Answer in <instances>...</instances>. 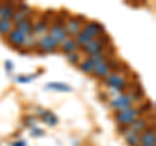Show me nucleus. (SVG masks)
<instances>
[{
  "label": "nucleus",
  "instance_id": "obj_4",
  "mask_svg": "<svg viewBox=\"0 0 156 146\" xmlns=\"http://www.w3.org/2000/svg\"><path fill=\"white\" fill-rule=\"evenodd\" d=\"M82 31L86 33L91 39H94V37L99 35V34H103L104 27L101 26L100 24H98V22H90V24H87V25L85 26V29Z\"/></svg>",
  "mask_w": 156,
  "mask_h": 146
},
{
  "label": "nucleus",
  "instance_id": "obj_16",
  "mask_svg": "<svg viewBox=\"0 0 156 146\" xmlns=\"http://www.w3.org/2000/svg\"><path fill=\"white\" fill-rule=\"evenodd\" d=\"M13 14H14V11L9 5L0 7V17H2L3 20H9V18L13 17Z\"/></svg>",
  "mask_w": 156,
  "mask_h": 146
},
{
  "label": "nucleus",
  "instance_id": "obj_19",
  "mask_svg": "<svg viewBox=\"0 0 156 146\" xmlns=\"http://www.w3.org/2000/svg\"><path fill=\"white\" fill-rule=\"evenodd\" d=\"M94 67H95L94 61H92L91 59H87V60H85L83 63L80 64V69L82 72H85V73H92L94 72Z\"/></svg>",
  "mask_w": 156,
  "mask_h": 146
},
{
  "label": "nucleus",
  "instance_id": "obj_15",
  "mask_svg": "<svg viewBox=\"0 0 156 146\" xmlns=\"http://www.w3.org/2000/svg\"><path fill=\"white\" fill-rule=\"evenodd\" d=\"M77 48V43L76 41H73V39H65L64 42L61 43V50L66 52V53H72V52H74V50Z\"/></svg>",
  "mask_w": 156,
  "mask_h": 146
},
{
  "label": "nucleus",
  "instance_id": "obj_5",
  "mask_svg": "<svg viewBox=\"0 0 156 146\" xmlns=\"http://www.w3.org/2000/svg\"><path fill=\"white\" fill-rule=\"evenodd\" d=\"M8 39L13 46H16L17 48L21 47V46H25V43H26V37L23 35L21 31H18L17 29L16 30H12L11 33H9Z\"/></svg>",
  "mask_w": 156,
  "mask_h": 146
},
{
  "label": "nucleus",
  "instance_id": "obj_21",
  "mask_svg": "<svg viewBox=\"0 0 156 146\" xmlns=\"http://www.w3.org/2000/svg\"><path fill=\"white\" fill-rule=\"evenodd\" d=\"M43 121H46L48 125L52 126V125H55L57 123V118L51 112H46L44 115H43Z\"/></svg>",
  "mask_w": 156,
  "mask_h": 146
},
{
  "label": "nucleus",
  "instance_id": "obj_11",
  "mask_svg": "<svg viewBox=\"0 0 156 146\" xmlns=\"http://www.w3.org/2000/svg\"><path fill=\"white\" fill-rule=\"evenodd\" d=\"M46 89L57 90V91H70L72 87L68 84H62V82H50V84H47Z\"/></svg>",
  "mask_w": 156,
  "mask_h": 146
},
{
  "label": "nucleus",
  "instance_id": "obj_18",
  "mask_svg": "<svg viewBox=\"0 0 156 146\" xmlns=\"http://www.w3.org/2000/svg\"><path fill=\"white\" fill-rule=\"evenodd\" d=\"M91 41H92L91 38L87 35L86 33H83V31H80V33L77 34V41H76L77 45H80V46H83V47H85L86 45H89Z\"/></svg>",
  "mask_w": 156,
  "mask_h": 146
},
{
  "label": "nucleus",
  "instance_id": "obj_7",
  "mask_svg": "<svg viewBox=\"0 0 156 146\" xmlns=\"http://www.w3.org/2000/svg\"><path fill=\"white\" fill-rule=\"evenodd\" d=\"M50 37L53 38L57 43H60V42H64L66 39V33L65 30L62 29V26L60 25H57V24H55L52 27H51V30H50Z\"/></svg>",
  "mask_w": 156,
  "mask_h": 146
},
{
  "label": "nucleus",
  "instance_id": "obj_6",
  "mask_svg": "<svg viewBox=\"0 0 156 146\" xmlns=\"http://www.w3.org/2000/svg\"><path fill=\"white\" fill-rule=\"evenodd\" d=\"M57 45H58V43L53 39V38H51L50 35H44L41 41L38 42L39 48H41L42 51H47V52L48 51H53L57 47Z\"/></svg>",
  "mask_w": 156,
  "mask_h": 146
},
{
  "label": "nucleus",
  "instance_id": "obj_13",
  "mask_svg": "<svg viewBox=\"0 0 156 146\" xmlns=\"http://www.w3.org/2000/svg\"><path fill=\"white\" fill-rule=\"evenodd\" d=\"M85 50L90 53V55H94V53H99V51L101 50V42L100 41H94L92 39L89 45L85 46Z\"/></svg>",
  "mask_w": 156,
  "mask_h": 146
},
{
  "label": "nucleus",
  "instance_id": "obj_24",
  "mask_svg": "<svg viewBox=\"0 0 156 146\" xmlns=\"http://www.w3.org/2000/svg\"><path fill=\"white\" fill-rule=\"evenodd\" d=\"M35 76H38V75H34V76H31V77H18L17 81H18V82H30Z\"/></svg>",
  "mask_w": 156,
  "mask_h": 146
},
{
  "label": "nucleus",
  "instance_id": "obj_25",
  "mask_svg": "<svg viewBox=\"0 0 156 146\" xmlns=\"http://www.w3.org/2000/svg\"><path fill=\"white\" fill-rule=\"evenodd\" d=\"M31 134H33V136H35V134H37V136H43V134H44V130H43V129H38V128H37V129L34 128L33 132H31Z\"/></svg>",
  "mask_w": 156,
  "mask_h": 146
},
{
  "label": "nucleus",
  "instance_id": "obj_10",
  "mask_svg": "<svg viewBox=\"0 0 156 146\" xmlns=\"http://www.w3.org/2000/svg\"><path fill=\"white\" fill-rule=\"evenodd\" d=\"M94 73L96 77H105L109 73V64H107L105 61L96 63L94 67Z\"/></svg>",
  "mask_w": 156,
  "mask_h": 146
},
{
  "label": "nucleus",
  "instance_id": "obj_27",
  "mask_svg": "<svg viewBox=\"0 0 156 146\" xmlns=\"http://www.w3.org/2000/svg\"><path fill=\"white\" fill-rule=\"evenodd\" d=\"M12 146H26V142L25 141H17V142H14Z\"/></svg>",
  "mask_w": 156,
  "mask_h": 146
},
{
  "label": "nucleus",
  "instance_id": "obj_28",
  "mask_svg": "<svg viewBox=\"0 0 156 146\" xmlns=\"http://www.w3.org/2000/svg\"><path fill=\"white\" fill-rule=\"evenodd\" d=\"M142 146H155V145H142Z\"/></svg>",
  "mask_w": 156,
  "mask_h": 146
},
{
  "label": "nucleus",
  "instance_id": "obj_20",
  "mask_svg": "<svg viewBox=\"0 0 156 146\" xmlns=\"http://www.w3.org/2000/svg\"><path fill=\"white\" fill-rule=\"evenodd\" d=\"M126 141H128V144L130 145V146H136L139 144V136H138V133H135V132H131L126 136Z\"/></svg>",
  "mask_w": 156,
  "mask_h": 146
},
{
  "label": "nucleus",
  "instance_id": "obj_8",
  "mask_svg": "<svg viewBox=\"0 0 156 146\" xmlns=\"http://www.w3.org/2000/svg\"><path fill=\"white\" fill-rule=\"evenodd\" d=\"M33 29H34V26H33V24H31L30 20H26V18H23V20L17 22V30L21 31L25 37L31 35Z\"/></svg>",
  "mask_w": 156,
  "mask_h": 146
},
{
  "label": "nucleus",
  "instance_id": "obj_3",
  "mask_svg": "<svg viewBox=\"0 0 156 146\" xmlns=\"http://www.w3.org/2000/svg\"><path fill=\"white\" fill-rule=\"evenodd\" d=\"M105 82L108 84V86L113 87V89H116V90H122L124 87H125V85H126L125 80H124L120 75H116V73L108 75V77H107Z\"/></svg>",
  "mask_w": 156,
  "mask_h": 146
},
{
  "label": "nucleus",
  "instance_id": "obj_12",
  "mask_svg": "<svg viewBox=\"0 0 156 146\" xmlns=\"http://www.w3.org/2000/svg\"><path fill=\"white\" fill-rule=\"evenodd\" d=\"M130 125H131L130 130L138 133V132H140V130H144L146 128H147V121H146L144 119H135Z\"/></svg>",
  "mask_w": 156,
  "mask_h": 146
},
{
  "label": "nucleus",
  "instance_id": "obj_17",
  "mask_svg": "<svg viewBox=\"0 0 156 146\" xmlns=\"http://www.w3.org/2000/svg\"><path fill=\"white\" fill-rule=\"evenodd\" d=\"M13 29V24L9 20L0 18V34H9Z\"/></svg>",
  "mask_w": 156,
  "mask_h": 146
},
{
  "label": "nucleus",
  "instance_id": "obj_9",
  "mask_svg": "<svg viewBox=\"0 0 156 146\" xmlns=\"http://www.w3.org/2000/svg\"><path fill=\"white\" fill-rule=\"evenodd\" d=\"M155 132L154 129H146L142 132V134L139 136V142H142V145H155Z\"/></svg>",
  "mask_w": 156,
  "mask_h": 146
},
{
  "label": "nucleus",
  "instance_id": "obj_22",
  "mask_svg": "<svg viewBox=\"0 0 156 146\" xmlns=\"http://www.w3.org/2000/svg\"><path fill=\"white\" fill-rule=\"evenodd\" d=\"M47 30V24L46 22H38L37 24V26H35V33L38 34H43V33H46Z\"/></svg>",
  "mask_w": 156,
  "mask_h": 146
},
{
  "label": "nucleus",
  "instance_id": "obj_1",
  "mask_svg": "<svg viewBox=\"0 0 156 146\" xmlns=\"http://www.w3.org/2000/svg\"><path fill=\"white\" fill-rule=\"evenodd\" d=\"M116 119L120 124H124V125L131 124L135 119H138V111L135 108H133V107H130L128 110L120 111V112L116 115Z\"/></svg>",
  "mask_w": 156,
  "mask_h": 146
},
{
  "label": "nucleus",
  "instance_id": "obj_23",
  "mask_svg": "<svg viewBox=\"0 0 156 146\" xmlns=\"http://www.w3.org/2000/svg\"><path fill=\"white\" fill-rule=\"evenodd\" d=\"M68 60H69L72 64H78V61H80V56H78V53H68Z\"/></svg>",
  "mask_w": 156,
  "mask_h": 146
},
{
  "label": "nucleus",
  "instance_id": "obj_26",
  "mask_svg": "<svg viewBox=\"0 0 156 146\" xmlns=\"http://www.w3.org/2000/svg\"><path fill=\"white\" fill-rule=\"evenodd\" d=\"M5 68H7V71H12V69H13L12 61H9V60H7V61H5Z\"/></svg>",
  "mask_w": 156,
  "mask_h": 146
},
{
  "label": "nucleus",
  "instance_id": "obj_2",
  "mask_svg": "<svg viewBox=\"0 0 156 146\" xmlns=\"http://www.w3.org/2000/svg\"><path fill=\"white\" fill-rule=\"evenodd\" d=\"M131 98L129 95H120V97H117L116 99L112 100V103L111 106L113 107V108L116 110H119V111H124V110H128L131 107Z\"/></svg>",
  "mask_w": 156,
  "mask_h": 146
},
{
  "label": "nucleus",
  "instance_id": "obj_14",
  "mask_svg": "<svg viewBox=\"0 0 156 146\" xmlns=\"http://www.w3.org/2000/svg\"><path fill=\"white\" fill-rule=\"evenodd\" d=\"M66 34H70V35H77L80 33V22L77 20H70L66 25Z\"/></svg>",
  "mask_w": 156,
  "mask_h": 146
}]
</instances>
